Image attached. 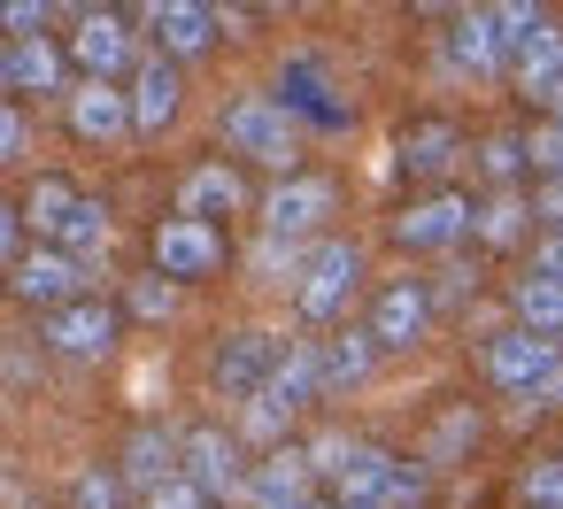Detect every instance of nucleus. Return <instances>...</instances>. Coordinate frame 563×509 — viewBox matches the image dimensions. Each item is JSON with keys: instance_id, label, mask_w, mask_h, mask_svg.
<instances>
[{"instance_id": "obj_1", "label": "nucleus", "mask_w": 563, "mask_h": 509, "mask_svg": "<svg viewBox=\"0 0 563 509\" xmlns=\"http://www.w3.org/2000/svg\"><path fill=\"white\" fill-rule=\"evenodd\" d=\"M424 494H432V471L378 440H355V455L332 478V501H347V509H424Z\"/></svg>"}, {"instance_id": "obj_2", "label": "nucleus", "mask_w": 563, "mask_h": 509, "mask_svg": "<svg viewBox=\"0 0 563 509\" xmlns=\"http://www.w3.org/2000/svg\"><path fill=\"white\" fill-rule=\"evenodd\" d=\"M224 147L240 155V163H255V170H278V178H294V163H301V140H309V124L286 109V101H263V93H240L232 109H224Z\"/></svg>"}, {"instance_id": "obj_3", "label": "nucleus", "mask_w": 563, "mask_h": 509, "mask_svg": "<svg viewBox=\"0 0 563 509\" xmlns=\"http://www.w3.org/2000/svg\"><path fill=\"white\" fill-rule=\"evenodd\" d=\"M355 286H363V247H355V240H324V247H309V263H301V278H294V309H301V324H332V317L355 301Z\"/></svg>"}, {"instance_id": "obj_4", "label": "nucleus", "mask_w": 563, "mask_h": 509, "mask_svg": "<svg viewBox=\"0 0 563 509\" xmlns=\"http://www.w3.org/2000/svg\"><path fill=\"white\" fill-rule=\"evenodd\" d=\"M548 363H555V340H540V332H525V324L478 340V378H486L494 394H525V401H532V386L548 378Z\"/></svg>"}, {"instance_id": "obj_5", "label": "nucleus", "mask_w": 563, "mask_h": 509, "mask_svg": "<svg viewBox=\"0 0 563 509\" xmlns=\"http://www.w3.org/2000/svg\"><path fill=\"white\" fill-rule=\"evenodd\" d=\"M232 255H224V232L217 224H201V217H163L155 224V270L163 278H178V286H201V278H217Z\"/></svg>"}, {"instance_id": "obj_6", "label": "nucleus", "mask_w": 563, "mask_h": 509, "mask_svg": "<svg viewBox=\"0 0 563 509\" xmlns=\"http://www.w3.org/2000/svg\"><path fill=\"white\" fill-rule=\"evenodd\" d=\"M117 332H124V309L117 301H63V309H47V324H40V340L55 347V355H70V363H101L109 347H117Z\"/></svg>"}, {"instance_id": "obj_7", "label": "nucleus", "mask_w": 563, "mask_h": 509, "mask_svg": "<svg viewBox=\"0 0 563 509\" xmlns=\"http://www.w3.org/2000/svg\"><path fill=\"white\" fill-rule=\"evenodd\" d=\"M471 217H478V201H463V193H424V201H409V209L394 217V240H401L409 255H455V247L471 240Z\"/></svg>"}, {"instance_id": "obj_8", "label": "nucleus", "mask_w": 563, "mask_h": 509, "mask_svg": "<svg viewBox=\"0 0 563 509\" xmlns=\"http://www.w3.org/2000/svg\"><path fill=\"white\" fill-rule=\"evenodd\" d=\"M278 355H286V340H278V332H224V340H217V355H209V386H217L224 401H247V394H263V386H271Z\"/></svg>"}, {"instance_id": "obj_9", "label": "nucleus", "mask_w": 563, "mask_h": 509, "mask_svg": "<svg viewBox=\"0 0 563 509\" xmlns=\"http://www.w3.org/2000/svg\"><path fill=\"white\" fill-rule=\"evenodd\" d=\"M247 440L240 432H224V424H201V432H186V478L209 494V501H240L247 494Z\"/></svg>"}, {"instance_id": "obj_10", "label": "nucleus", "mask_w": 563, "mask_h": 509, "mask_svg": "<svg viewBox=\"0 0 563 509\" xmlns=\"http://www.w3.org/2000/svg\"><path fill=\"white\" fill-rule=\"evenodd\" d=\"M440 70H448L455 86H471V78H501V70H509V40L494 32V16H486V9H463V16H448Z\"/></svg>"}, {"instance_id": "obj_11", "label": "nucleus", "mask_w": 563, "mask_h": 509, "mask_svg": "<svg viewBox=\"0 0 563 509\" xmlns=\"http://www.w3.org/2000/svg\"><path fill=\"white\" fill-rule=\"evenodd\" d=\"M432 317H440V301H432V286H417V278H394L378 301H371V340L386 347V355H409V347H424V332H432Z\"/></svg>"}, {"instance_id": "obj_12", "label": "nucleus", "mask_w": 563, "mask_h": 509, "mask_svg": "<svg viewBox=\"0 0 563 509\" xmlns=\"http://www.w3.org/2000/svg\"><path fill=\"white\" fill-rule=\"evenodd\" d=\"M93 270L70 255V247H32V255H16V270H9V294L24 301V309H63V301H78V286H86Z\"/></svg>"}, {"instance_id": "obj_13", "label": "nucleus", "mask_w": 563, "mask_h": 509, "mask_svg": "<svg viewBox=\"0 0 563 509\" xmlns=\"http://www.w3.org/2000/svg\"><path fill=\"white\" fill-rule=\"evenodd\" d=\"M70 132L86 140V147H117V140H132L140 124H132V93L117 86V78H86V86H70Z\"/></svg>"}, {"instance_id": "obj_14", "label": "nucleus", "mask_w": 563, "mask_h": 509, "mask_svg": "<svg viewBox=\"0 0 563 509\" xmlns=\"http://www.w3.org/2000/svg\"><path fill=\"white\" fill-rule=\"evenodd\" d=\"M332 178H278V193L263 201V232H278V240H317L324 232V217H332Z\"/></svg>"}, {"instance_id": "obj_15", "label": "nucleus", "mask_w": 563, "mask_h": 509, "mask_svg": "<svg viewBox=\"0 0 563 509\" xmlns=\"http://www.w3.org/2000/svg\"><path fill=\"white\" fill-rule=\"evenodd\" d=\"M309 501H317V471L294 447H271L247 471V494H240V509H309Z\"/></svg>"}, {"instance_id": "obj_16", "label": "nucleus", "mask_w": 563, "mask_h": 509, "mask_svg": "<svg viewBox=\"0 0 563 509\" xmlns=\"http://www.w3.org/2000/svg\"><path fill=\"white\" fill-rule=\"evenodd\" d=\"M147 32H155V55H170V63H194L217 47L209 0H147Z\"/></svg>"}, {"instance_id": "obj_17", "label": "nucleus", "mask_w": 563, "mask_h": 509, "mask_svg": "<svg viewBox=\"0 0 563 509\" xmlns=\"http://www.w3.org/2000/svg\"><path fill=\"white\" fill-rule=\"evenodd\" d=\"M70 55H78V70H86V78H124L140 47H132V24H124L117 9H93V16H78Z\"/></svg>"}, {"instance_id": "obj_18", "label": "nucleus", "mask_w": 563, "mask_h": 509, "mask_svg": "<svg viewBox=\"0 0 563 509\" xmlns=\"http://www.w3.org/2000/svg\"><path fill=\"white\" fill-rule=\"evenodd\" d=\"M117 471H124V486H132V494H155L163 478H178V471H186V440H178V432H163V424H132V432H124Z\"/></svg>"}, {"instance_id": "obj_19", "label": "nucleus", "mask_w": 563, "mask_h": 509, "mask_svg": "<svg viewBox=\"0 0 563 509\" xmlns=\"http://www.w3.org/2000/svg\"><path fill=\"white\" fill-rule=\"evenodd\" d=\"M232 209H247V178H240L232 163H194V170L178 178V217L217 224V217H232Z\"/></svg>"}, {"instance_id": "obj_20", "label": "nucleus", "mask_w": 563, "mask_h": 509, "mask_svg": "<svg viewBox=\"0 0 563 509\" xmlns=\"http://www.w3.org/2000/svg\"><path fill=\"white\" fill-rule=\"evenodd\" d=\"M178 93H186V78H178L170 55H147V63L132 70V124H140V140L178 117Z\"/></svg>"}, {"instance_id": "obj_21", "label": "nucleus", "mask_w": 563, "mask_h": 509, "mask_svg": "<svg viewBox=\"0 0 563 509\" xmlns=\"http://www.w3.org/2000/svg\"><path fill=\"white\" fill-rule=\"evenodd\" d=\"M378 340H371V324H340L332 340H324V386L332 394H363L371 386V370H378Z\"/></svg>"}, {"instance_id": "obj_22", "label": "nucleus", "mask_w": 563, "mask_h": 509, "mask_svg": "<svg viewBox=\"0 0 563 509\" xmlns=\"http://www.w3.org/2000/svg\"><path fill=\"white\" fill-rule=\"evenodd\" d=\"M509 70H517V93H525V101H555V86H563V32L540 24V32L509 55Z\"/></svg>"}, {"instance_id": "obj_23", "label": "nucleus", "mask_w": 563, "mask_h": 509, "mask_svg": "<svg viewBox=\"0 0 563 509\" xmlns=\"http://www.w3.org/2000/svg\"><path fill=\"white\" fill-rule=\"evenodd\" d=\"M271 394H278L286 409L324 401V394H332V386H324V347H317V340H294V347L278 355V370H271Z\"/></svg>"}, {"instance_id": "obj_24", "label": "nucleus", "mask_w": 563, "mask_h": 509, "mask_svg": "<svg viewBox=\"0 0 563 509\" xmlns=\"http://www.w3.org/2000/svg\"><path fill=\"white\" fill-rule=\"evenodd\" d=\"M70 86V55L40 32V40H16V93H32V101H55Z\"/></svg>"}, {"instance_id": "obj_25", "label": "nucleus", "mask_w": 563, "mask_h": 509, "mask_svg": "<svg viewBox=\"0 0 563 509\" xmlns=\"http://www.w3.org/2000/svg\"><path fill=\"white\" fill-rule=\"evenodd\" d=\"M455 155H463V140H455V124H440V117L401 132V170H409V178H448Z\"/></svg>"}, {"instance_id": "obj_26", "label": "nucleus", "mask_w": 563, "mask_h": 509, "mask_svg": "<svg viewBox=\"0 0 563 509\" xmlns=\"http://www.w3.org/2000/svg\"><path fill=\"white\" fill-rule=\"evenodd\" d=\"M78 186L70 178H40L32 193H24V232H40L47 247H63V232H70V217H78Z\"/></svg>"}, {"instance_id": "obj_27", "label": "nucleus", "mask_w": 563, "mask_h": 509, "mask_svg": "<svg viewBox=\"0 0 563 509\" xmlns=\"http://www.w3.org/2000/svg\"><path fill=\"white\" fill-rule=\"evenodd\" d=\"M478 432H486V417H478L471 401H455V409H440V417H432V432H424V455H417V463H424V471L463 463V455L478 447Z\"/></svg>"}, {"instance_id": "obj_28", "label": "nucleus", "mask_w": 563, "mask_h": 509, "mask_svg": "<svg viewBox=\"0 0 563 509\" xmlns=\"http://www.w3.org/2000/svg\"><path fill=\"white\" fill-rule=\"evenodd\" d=\"M517 324L540 332V340H563V278L525 270V278H517Z\"/></svg>"}, {"instance_id": "obj_29", "label": "nucleus", "mask_w": 563, "mask_h": 509, "mask_svg": "<svg viewBox=\"0 0 563 509\" xmlns=\"http://www.w3.org/2000/svg\"><path fill=\"white\" fill-rule=\"evenodd\" d=\"M525 224H532V201H525V193H509V186H494V193L478 201V217H471V232H478L486 247H517V240H525Z\"/></svg>"}, {"instance_id": "obj_30", "label": "nucleus", "mask_w": 563, "mask_h": 509, "mask_svg": "<svg viewBox=\"0 0 563 509\" xmlns=\"http://www.w3.org/2000/svg\"><path fill=\"white\" fill-rule=\"evenodd\" d=\"M294 417H301V409H286V401L263 386V394H247V401H240V424H232V432H240L247 447H278V440L294 432Z\"/></svg>"}, {"instance_id": "obj_31", "label": "nucleus", "mask_w": 563, "mask_h": 509, "mask_svg": "<svg viewBox=\"0 0 563 509\" xmlns=\"http://www.w3.org/2000/svg\"><path fill=\"white\" fill-rule=\"evenodd\" d=\"M63 247H70L86 270H101V255H109V209H101V201H78V217H70V232H63Z\"/></svg>"}, {"instance_id": "obj_32", "label": "nucleus", "mask_w": 563, "mask_h": 509, "mask_svg": "<svg viewBox=\"0 0 563 509\" xmlns=\"http://www.w3.org/2000/svg\"><path fill=\"white\" fill-rule=\"evenodd\" d=\"M70 509H132L124 471H117V463H109V471H101V463H93V471H78V478H70Z\"/></svg>"}, {"instance_id": "obj_33", "label": "nucleus", "mask_w": 563, "mask_h": 509, "mask_svg": "<svg viewBox=\"0 0 563 509\" xmlns=\"http://www.w3.org/2000/svg\"><path fill=\"white\" fill-rule=\"evenodd\" d=\"M124 317H140V324H170V317H178V278L147 270V278L124 294Z\"/></svg>"}, {"instance_id": "obj_34", "label": "nucleus", "mask_w": 563, "mask_h": 509, "mask_svg": "<svg viewBox=\"0 0 563 509\" xmlns=\"http://www.w3.org/2000/svg\"><path fill=\"white\" fill-rule=\"evenodd\" d=\"M486 16H494V32L509 40V55H517V47H525V40L548 24V9H540V0H486Z\"/></svg>"}, {"instance_id": "obj_35", "label": "nucleus", "mask_w": 563, "mask_h": 509, "mask_svg": "<svg viewBox=\"0 0 563 509\" xmlns=\"http://www.w3.org/2000/svg\"><path fill=\"white\" fill-rule=\"evenodd\" d=\"M517 501H525V509H563V455H540V463L517 478Z\"/></svg>"}, {"instance_id": "obj_36", "label": "nucleus", "mask_w": 563, "mask_h": 509, "mask_svg": "<svg viewBox=\"0 0 563 509\" xmlns=\"http://www.w3.org/2000/svg\"><path fill=\"white\" fill-rule=\"evenodd\" d=\"M478 170H486L494 186H509L517 170H532V163H525V140H517V132H494V140L478 147Z\"/></svg>"}, {"instance_id": "obj_37", "label": "nucleus", "mask_w": 563, "mask_h": 509, "mask_svg": "<svg viewBox=\"0 0 563 509\" xmlns=\"http://www.w3.org/2000/svg\"><path fill=\"white\" fill-rule=\"evenodd\" d=\"M525 163L540 178H563V117H548L540 132H525Z\"/></svg>"}, {"instance_id": "obj_38", "label": "nucleus", "mask_w": 563, "mask_h": 509, "mask_svg": "<svg viewBox=\"0 0 563 509\" xmlns=\"http://www.w3.org/2000/svg\"><path fill=\"white\" fill-rule=\"evenodd\" d=\"M47 16H55V0H0V32L9 40H40Z\"/></svg>"}, {"instance_id": "obj_39", "label": "nucleus", "mask_w": 563, "mask_h": 509, "mask_svg": "<svg viewBox=\"0 0 563 509\" xmlns=\"http://www.w3.org/2000/svg\"><path fill=\"white\" fill-rule=\"evenodd\" d=\"M301 455H309V471H317V478L332 486V478H340V463L355 455V440H347V432H317V440H309Z\"/></svg>"}, {"instance_id": "obj_40", "label": "nucleus", "mask_w": 563, "mask_h": 509, "mask_svg": "<svg viewBox=\"0 0 563 509\" xmlns=\"http://www.w3.org/2000/svg\"><path fill=\"white\" fill-rule=\"evenodd\" d=\"M140 509H209V494H201V486L178 471V478H163L155 494H140Z\"/></svg>"}, {"instance_id": "obj_41", "label": "nucleus", "mask_w": 563, "mask_h": 509, "mask_svg": "<svg viewBox=\"0 0 563 509\" xmlns=\"http://www.w3.org/2000/svg\"><path fill=\"white\" fill-rule=\"evenodd\" d=\"M24 147H32L24 109H9V101H0V170H9V163H24Z\"/></svg>"}, {"instance_id": "obj_42", "label": "nucleus", "mask_w": 563, "mask_h": 509, "mask_svg": "<svg viewBox=\"0 0 563 509\" xmlns=\"http://www.w3.org/2000/svg\"><path fill=\"white\" fill-rule=\"evenodd\" d=\"M525 201H532V217H540L548 232H563V178H540V186H532Z\"/></svg>"}, {"instance_id": "obj_43", "label": "nucleus", "mask_w": 563, "mask_h": 509, "mask_svg": "<svg viewBox=\"0 0 563 509\" xmlns=\"http://www.w3.org/2000/svg\"><path fill=\"white\" fill-rule=\"evenodd\" d=\"M16 255H24V217L0 201V270H16Z\"/></svg>"}, {"instance_id": "obj_44", "label": "nucleus", "mask_w": 563, "mask_h": 509, "mask_svg": "<svg viewBox=\"0 0 563 509\" xmlns=\"http://www.w3.org/2000/svg\"><path fill=\"white\" fill-rule=\"evenodd\" d=\"M532 401H540V409H555V417H563V355H555V363H548V378H540V386H532Z\"/></svg>"}, {"instance_id": "obj_45", "label": "nucleus", "mask_w": 563, "mask_h": 509, "mask_svg": "<svg viewBox=\"0 0 563 509\" xmlns=\"http://www.w3.org/2000/svg\"><path fill=\"white\" fill-rule=\"evenodd\" d=\"M532 270H548V278H563V232H548V240L532 247Z\"/></svg>"}, {"instance_id": "obj_46", "label": "nucleus", "mask_w": 563, "mask_h": 509, "mask_svg": "<svg viewBox=\"0 0 563 509\" xmlns=\"http://www.w3.org/2000/svg\"><path fill=\"white\" fill-rule=\"evenodd\" d=\"M209 16H217V32H240L247 24V0H209Z\"/></svg>"}, {"instance_id": "obj_47", "label": "nucleus", "mask_w": 563, "mask_h": 509, "mask_svg": "<svg viewBox=\"0 0 563 509\" xmlns=\"http://www.w3.org/2000/svg\"><path fill=\"white\" fill-rule=\"evenodd\" d=\"M0 86H16V47H0Z\"/></svg>"}, {"instance_id": "obj_48", "label": "nucleus", "mask_w": 563, "mask_h": 509, "mask_svg": "<svg viewBox=\"0 0 563 509\" xmlns=\"http://www.w3.org/2000/svg\"><path fill=\"white\" fill-rule=\"evenodd\" d=\"M55 9H70V16H93V9H101V0H55Z\"/></svg>"}, {"instance_id": "obj_49", "label": "nucleus", "mask_w": 563, "mask_h": 509, "mask_svg": "<svg viewBox=\"0 0 563 509\" xmlns=\"http://www.w3.org/2000/svg\"><path fill=\"white\" fill-rule=\"evenodd\" d=\"M109 9H147V0H109Z\"/></svg>"}, {"instance_id": "obj_50", "label": "nucleus", "mask_w": 563, "mask_h": 509, "mask_svg": "<svg viewBox=\"0 0 563 509\" xmlns=\"http://www.w3.org/2000/svg\"><path fill=\"white\" fill-rule=\"evenodd\" d=\"M548 109H555V117H563V86H555V101H548Z\"/></svg>"}, {"instance_id": "obj_51", "label": "nucleus", "mask_w": 563, "mask_h": 509, "mask_svg": "<svg viewBox=\"0 0 563 509\" xmlns=\"http://www.w3.org/2000/svg\"><path fill=\"white\" fill-rule=\"evenodd\" d=\"M309 509H347V501H309Z\"/></svg>"}, {"instance_id": "obj_52", "label": "nucleus", "mask_w": 563, "mask_h": 509, "mask_svg": "<svg viewBox=\"0 0 563 509\" xmlns=\"http://www.w3.org/2000/svg\"><path fill=\"white\" fill-rule=\"evenodd\" d=\"M263 9H294V0H263Z\"/></svg>"}, {"instance_id": "obj_53", "label": "nucleus", "mask_w": 563, "mask_h": 509, "mask_svg": "<svg viewBox=\"0 0 563 509\" xmlns=\"http://www.w3.org/2000/svg\"><path fill=\"white\" fill-rule=\"evenodd\" d=\"M16 509H40V501H16Z\"/></svg>"}]
</instances>
